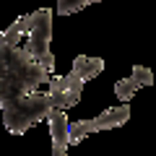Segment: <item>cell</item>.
Masks as SVG:
<instances>
[{"instance_id": "7a4b0ae2", "label": "cell", "mask_w": 156, "mask_h": 156, "mask_svg": "<svg viewBox=\"0 0 156 156\" xmlns=\"http://www.w3.org/2000/svg\"><path fill=\"white\" fill-rule=\"evenodd\" d=\"M55 99L47 91H37L29 94L23 99L13 101V104L3 107V125L11 135H23L29 128H34L37 122L47 120L50 112H55Z\"/></svg>"}, {"instance_id": "3957f363", "label": "cell", "mask_w": 156, "mask_h": 156, "mask_svg": "<svg viewBox=\"0 0 156 156\" xmlns=\"http://www.w3.org/2000/svg\"><path fill=\"white\" fill-rule=\"evenodd\" d=\"M34 21H31V29H29L26 39H23V52L29 57L39 62L47 73L55 70V57H52V8H39V11L31 13Z\"/></svg>"}, {"instance_id": "52a82bcc", "label": "cell", "mask_w": 156, "mask_h": 156, "mask_svg": "<svg viewBox=\"0 0 156 156\" xmlns=\"http://www.w3.org/2000/svg\"><path fill=\"white\" fill-rule=\"evenodd\" d=\"M31 21H34L31 13L16 18L8 29H3V31H0V44H5V47H21V42L26 39L29 29H31Z\"/></svg>"}, {"instance_id": "ba28073f", "label": "cell", "mask_w": 156, "mask_h": 156, "mask_svg": "<svg viewBox=\"0 0 156 156\" xmlns=\"http://www.w3.org/2000/svg\"><path fill=\"white\" fill-rule=\"evenodd\" d=\"M47 122H50L52 146H55V148H68V146H70V140H68V128H70L68 115H65L62 109H55V112H50Z\"/></svg>"}, {"instance_id": "6da1fadb", "label": "cell", "mask_w": 156, "mask_h": 156, "mask_svg": "<svg viewBox=\"0 0 156 156\" xmlns=\"http://www.w3.org/2000/svg\"><path fill=\"white\" fill-rule=\"evenodd\" d=\"M50 73L29 57L23 47L0 44V109L42 91V86H50Z\"/></svg>"}, {"instance_id": "8fae6325", "label": "cell", "mask_w": 156, "mask_h": 156, "mask_svg": "<svg viewBox=\"0 0 156 156\" xmlns=\"http://www.w3.org/2000/svg\"><path fill=\"white\" fill-rule=\"evenodd\" d=\"M52 156H70V154H68V148H55L52 146Z\"/></svg>"}, {"instance_id": "277c9868", "label": "cell", "mask_w": 156, "mask_h": 156, "mask_svg": "<svg viewBox=\"0 0 156 156\" xmlns=\"http://www.w3.org/2000/svg\"><path fill=\"white\" fill-rule=\"evenodd\" d=\"M130 120V104H117L104 109L99 117H91V120H78V122H70L68 128V140L70 146H78L86 135L99 133V130H112V128H122Z\"/></svg>"}, {"instance_id": "30bf717a", "label": "cell", "mask_w": 156, "mask_h": 156, "mask_svg": "<svg viewBox=\"0 0 156 156\" xmlns=\"http://www.w3.org/2000/svg\"><path fill=\"white\" fill-rule=\"evenodd\" d=\"M101 0H57V16H70V13L83 11L86 5H94Z\"/></svg>"}, {"instance_id": "5b68a950", "label": "cell", "mask_w": 156, "mask_h": 156, "mask_svg": "<svg viewBox=\"0 0 156 156\" xmlns=\"http://www.w3.org/2000/svg\"><path fill=\"white\" fill-rule=\"evenodd\" d=\"M47 94L55 99V107L57 109H70V107L78 104L81 94H83V81L76 76V73H65V76H57L50 81L47 86Z\"/></svg>"}, {"instance_id": "8992f818", "label": "cell", "mask_w": 156, "mask_h": 156, "mask_svg": "<svg viewBox=\"0 0 156 156\" xmlns=\"http://www.w3.org/2000/svg\"><path fill=\"white\" fill-rule=\"evenodd\" d=\"M140 86H154V73L146 65H133V73L115 83V94H117V99H120V104H128Z\"/></svg>"}, {"instance_id": "9c48e42d", "label": "cell", "mask_w": 156, "mask_h": 156, "mask_svg": "<svg viewBox=\"0 0 156 156\" xmlns=\"http://www.w3.org/2000/svg\"><path fill=\"white\" fill-rule=\"evenodd\" d=\"M101 70H104V60L101 57H86V55H78L73 60V68H70V73H76L83 83L91 81V78H96Z\"/></svg>"}]
</instances>
